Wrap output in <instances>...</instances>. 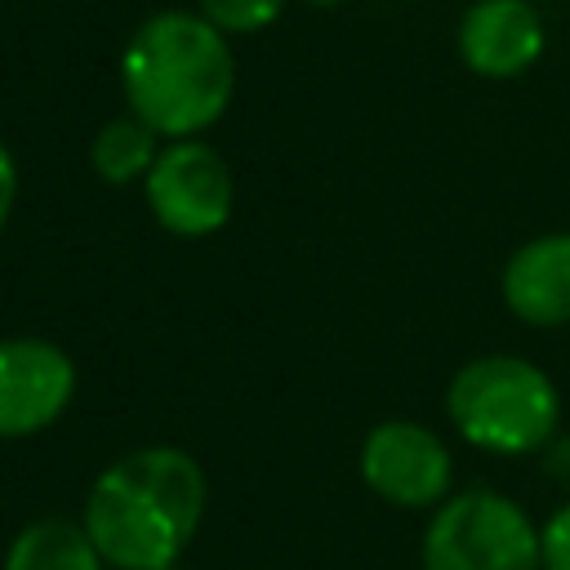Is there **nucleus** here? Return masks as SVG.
<instances>
[{"instance_id":"f257e3e1","label":"nucleus","mask_w":570,"mask_h":570,"mask_svg":"<svg viewBox=\"0 0 570 570\" xmlns=\"http://www.w3.org/2000/svg\"><path fill=\"white\" fill-rule=\"evenodd\" d=\"M205 503L209 481L187 450L138 445L94 476L80 525L107 570H174L205 521Z\"/></svg>"},{"instance_id":"9d476101","label":"nucleus","mask_w":570,"mask_h":570,"mask_svg":"<svg viewBox=\"0 0 570 570\" xmlns=\"http://www.w3.org/2000/svg\"><path fill=\"white\" fill-rule=\"evenodd\" d=\"M0 570H107V561L80 521L40 517L9 539Z\"/></svg>"},{"instance_id":"ddd939ff","label":"nucleus","mask_w":570,"mask_h":570,"mask_svg":"<svg viewBox=\"0 0 570 570\" xmlns=\"http://www.w3.org/2000/svg\"><path fill=\"white\" fill-rule=\"evenodd\" d=\"M539 530H543V570H570V503H561Z\"/></svg>"},{"instance_id":"20e7f679","label":"nucleus","mask_w":570,"mask_h":570,"mask_svg":"<svg viewBox=\"0 0 570 570\" xmlns=\"http://www.w3.org/2000/svg\"><path fill=\"white\" fill-rule=\"evenodd\" d=\"M423 570H543V530L503 490L472 485L432 508L419 539Z\"/></svg>"},{"instance_id":"39448f33","label":"nucleus","mask_w":570,"mask_h":570,"mask_svg":"<svg viewBox=\"0 0 570 570\" xmlns=\"http://www.w3.org/2000/svg\"><path fill=\"white\" fill-rule=\"evenodd\" d=\"M142 200L169 236L200 240L232 223L236 178L223 151L205 138H174L160 147L151 174L142 178Z\"/></svg>"},{"instance_id":"f03ea898","label":"nucleus","mask_w":570,"mask_h":570,"mask_svg":"<svg viewBox=\"0 0 570 570\" xmlns=\"http://www.w3.org/2000/svg\"><path fill=\"white\" fill-rule=\"evenodd\" d=\"M120 94L125 111L165 142L200 138L227 116L236 94L232 40L196 9L147 13L120 49Z\"/></svg>"},{"instance_id":"2eb2a0df","label":"nucleus","mask_w":570,"mask_h":570,"mask_svg":"<svg viewBox=\"0 0 570 570\" xmlns=\"http://www.w3.org/2000/svg\"><path fill=\"white\" fill-rule=\"evenodd\" d=\"M307 4H316V9H330V4H338V0H307Z\"/></svg>"},{"instance_id":"6e6552de","label":"nucleus","mask_w":570,"mask_h":570,"mask_svg":"<svg viewBox=\"0 0 570 570\" xmlns=\"http://www.w3.org/2000/svg\"><path fill=\"white\" fill-rule=\"evenodd\" d=\"M459 62L481 80H517L525 76L543 49L548 27L530 0H472L454 31Z\"/></svg>"},{"instance_id":"1a4fd4ad","label":"nucleus","mask_w":570,"mask_h":570,"mask_svg":"<svg viewBox=\"0 0 570 570\" xmlns=\"http://www.w3.org/2000/svg\"><path fill=\"white\" fill-rule=\"evenodd\" d=\"M499 298L530 330L570 325V232H543L517 245L499 272Z\"/></svg>"},{"instance_id":"9b49d317","label":"nucleus","mask_w":570,"mask_h":570,"mask_svg":"<svg viewBox=\"0 0 570 570\" xmlns=\"http://www.w3.org/2000/svg\"><path fill=\"white\" fill-rule=\"evenodd\" d=\"M160 147H165V138L151 125H142L134 111H120V116L102 120L98 134L89 138V169L107 187H129L151 174Z\"/></svg>"},{"instance_id":"423d86ee","label":"nucleus","mask_w":570,"mask_h":570,"mask_svg":"<svg viewBox=\"0 0 570 570\" xmlns=\"http://www.w3.org/2000/svg\"><path fill=\"white\" fill-rule=\"evenodd\" d=\"M361 481L392 508L432 512L450 499L454 485V454L445 436L414 419H383L365 432L356 454Z\"/></svg>"},{"instance_id":"0eeeda50","label":"nucleus","mask_w":570,"mask_h":570,"mask_svg":"<svg viewBox=\"0 0 570 570\" xmlns=\"http://www.w3.org/2000/svg\"><path fill=\"white\" fill-rule=\"evenodd\" d=\"M76 396V361L40 334L0 338V441L53 428Z\"/></svg>"},{"instance_id":"7ed1b4c3","label":"nucleus","mask_w":570,"mask_h":570,"mask_svg":"<svg viewBox=\"0 0 570 570\" xmlns=\"http://www.w3.org/2000/svg\"><path fill=\"white\" fill-rule=\"evenodd\" d=\"M445 419L485 454H534L561 423V392L534 361L485 352L454 370L445 387Z\"/></svg>"},{"instance_id":"f8f14e48","label":"nucleus","mask_w":570,"mask_h":570,"mask_svg":"<svg viewBox=\"0 0 570 570\" xmlns=\"http://www.w3.org/2000/svg\"><path fill=\"white\" fill-rule=\"evenodd\" d=\"M289 0H196V13L209 18L227 40L232 36H254V31H267L281 13H285Z\"/></svg>"},{"instance_id":"4468645a","label":"nucleus","mask_w":570,"mask_h":570,"mask_svg":"<svg viewBox=\"0 0 570 570\" xmlns=\"http://www.w3.org/2000/svg\"><path fill=\"white\" fill-rule=\"evenodd\" d=\"M13 205H18V160L0 138V236H4L9 218H13Z\"/></svg>"}]
</instances>
